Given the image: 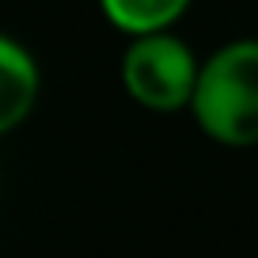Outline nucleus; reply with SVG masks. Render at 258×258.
<instances>
[{"label":"nucleus","mask_w":258,"mask_h":258,"mask_svg":"<svg viewBox=\"0 0 258 258\" xmlns=\"http://www.w3.org/2000/svg\"><path fill=\"white\" fill-rule=\"evenodd\" d=\"M42 95V69L34 53L0 31V137L19 129Z\"/></svg>","instance_id":"nucleus-3"},{"label":"nucleus","mask_w":258,"mask_h":258,"mask_svg":"<svg viewBox=\"0 0 258 258\" xmlns=\"http://www.w3.org/2000/svg\"><path fill=\"white\" fill-rule=\"evenodd\" d=\"M190 4L194 0H99V12L114 31L137 38V34L171 31Z\"/></svg>","instance_id":"nucleus-4"},{"label":"nucleus","mask_w":258,"mask_h":258,"mask_svg":"<svg viewBox=\"0 0 258 258\" xmlns=\"http://www.w3.org/2000/svg\"><path fill=\"white\" fill-rule=\"evenodd\" d=\"M198 73H202V61L171 31L129 38L125 53H121V64H118L125 95L148 114L190 110Z\"/></svg>","instance_id":"nucleus-2"},{"label":"nucleus","mask_w":258,"mask_h":258,"mask_svg":"<svg viewBox=\"0 0 258 258\" xmlns=\"http://www.w3.org/2000/svg\"><path fill=\"white\" fill-rule=\"evenodd\" d=\"M190 114L220 148H258V38H232L202 61Z\"/></svg>","instance_id":"nucleus-1"}]
</instances>
